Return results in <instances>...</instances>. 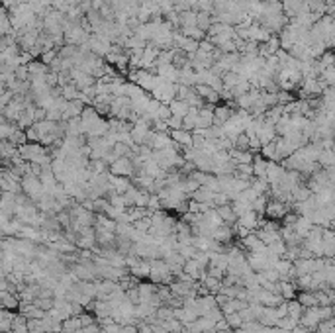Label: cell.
<instances>
[{
	"instance_id": "cell-4",
	"label": "cell",
	"mask_w": 335,
	"mask_h": 333,
	"mask_svg": "<svg viewBox=\"0 0 335 333\" xmlns=\"http://www.w3.org/2000/svg\"><path fill=\"white\" fill-rule=\"evenodd\" d=\"M286 214H290V212H288V208L284 206L282 200H276V198H274V200H271V202L267 204V216H269V218H272V220H278V218H280V220H282Z\"/></svg>"
},
{
	"instance_id": "cell-10",
	"label": "cell",
	"mask_w": 335,
	"mask_h": 333,
	"mask_svg": "<svg viewBox=\"0 0 335 333\" xmlns=\"http://www.w3.org/2000/svg\"><path fill=\"white\" fill-rule=\"evenodd\" d=\"M292 333H310V331H308V329H302V327H294Z\"/></svg>"
},
{
	"instance_id": "cell-3",
	"label": "cell",
	"mask_w": 335,
	"mask_h": 333,
	"mask_svg": "<svg viewBox=\"0 0 335 333\" xmlns=\"http://www.w3.org/2000/svg\"><path fill=\"white\" fill-rule=\"evenodd\" d=\"M173 141H177L179 145L183 147H194V131H188V129H171L169 131Z\"/></svg>"
},
{
	"instance_id": "cell-7",
	"label": "cell",
	"mask_w": 335,
	"mask_h": 333,
	"mask_svg": "<svg viewBox=\"0 0 335 333\" xmlns=\"http://www.w3.org/2000/svg\"><path fill=\"white\" fill-rule=\"evenodd\" d=\"M214 18H212V12H206V10H202V12H198V20H196V28H200L202 32H208L214 24Z\"/></svg>"
},
{
	"instance_id": "cell-6",
	"label": "cell",
	"mask_w": 335,
	"mask_h": 333,
	"mask_svg": "<svg viewBox=\"0 0 335 333\" xmlns=\"http://www.w3.org/2000/svg\"><path fill=\"white\" fill-rule=\"evenodd\" d=\"M169 106H171V112H173V116H179V118H185V116L190 112V108H192L188 102H185V100H177V98H175V100H173Z\"/></svg>"
},
{
	"instance_id": "cell-5",
	"label": "cell",
	"mask_w": 335,
	"mask_h": 333,
	"mask_svg": "<svg viewBox=\"0 0 335 333\" xmlns=\"http://www.w3.org/2000/svg\"><path fill=\"white\" fill-rule=\"evenodd\" d=\"M267 169H269V161L263 155H255V161H253L255 179H267Z\"/></svg>"
},
{
	"instance_id": "cell-9",
	"label": "cell",
	"mask_w": 335,
	"mask_h": 333,
	"mask_svg": "<svg viewBox=\"0 0 335 333\" xmlns=\"http://www.w3.org/2000/svg\"><path fill=\"white\" fill-rule=\"evenodd\" d=\"M2 34H4V36L10 34V18H8V12L2 14Z\"/></svg>"
},
{
	"instance_id": "cell-1",
	"label": "cell",
	"mask_w": 335,
	"mask_h": 333,
	"mask_svg": "<svg viewBox=\"0 0 335 333\" xmlns=\"http://www.w3.org/2000/svg\"><path fill=\"white\" fill-rule=\"evenodd\" d=\"M22 192L28 196V198H32L34 202H38L42 196H43V183H42V179L38 177V175H24L22 177Z\"/></svg>"
},
{
	"instance_id": "cell-2",
	"label": "cell",
	"mask_w": 335,
	"mask_h": 333,
	"mask_svg": "<svg viewBox=\"0 0 335 333\" xmlns=\"http://www.w3.org/2000/svg\"><path fill=\"white\" fill-rule=\"evenodd\" d=\"M108 171H110V175L131 179V177L135 175V165H133L131 157H120V159H116V161L108 166Z\"/></svg>"
},
{
	"instance_id": "cell-8",
	"label": "cell",
	"mask_w": 335,
	"mask_h": 333,
	"mask_svg": "<svg viewBox=\"0 0 335 333\" xmlns=\"http://www.w3.org/2000/svg\"><path fill=\"white\" fill-rule=\"evenodd\" d=\"M167 125H169V129H185L183 118H179V116H171L169 120H167Z\"/></svg>"
}]
</instances>
